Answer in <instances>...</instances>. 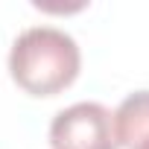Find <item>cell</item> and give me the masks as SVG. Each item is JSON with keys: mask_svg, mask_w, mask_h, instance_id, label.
Returning <instances> with one entry per match:
<instances>
[{"mask_svg": "<svg viewBox=\"0 0 149 149\" xmlns=\"http://www.w3.org/2000/svg\"><path fill=\"white\" fill-rule=\"evenodd\" d=\"M82 67L79 44L64 29L29 26L9 50V73L29 97H56L73 85Z\"/></svg>", "mask_w": 149, "mask_h": 149, "instance_id": "1", "label": "cell"}, {"mask_svg": "<svg viewBox=\"0 0 149 149\" xmlns=\"http://www.w3.org/2000/svg\"><path fill=\"white\" fill-rule=\"evenodd\" d=\"M53 149H120L114 114L100 102H76L50 123Z\"/></svg>", "mask_w": 149, "mask_h": 149, "instance_id": "2", "label": "cell"}, {"mask_svg": "<svg viewBox=\"0 0 149 149\" xmlns=\"http://www.w3.org/2000/svg\"><path fill=\"white\" fill-rule=\"evenodd\" d=\"M117 143L126 149H149V91L129 94L114 111Z\"/></svg>", "mask_w": 149, "mask_h": 149, "instance_id": "3", "label": "cell"}]
</instances>
